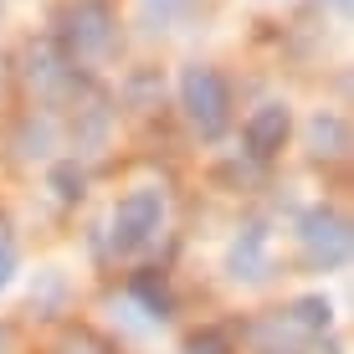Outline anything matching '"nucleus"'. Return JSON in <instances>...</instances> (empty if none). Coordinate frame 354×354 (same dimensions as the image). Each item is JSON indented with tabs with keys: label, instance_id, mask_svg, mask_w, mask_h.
<instances>
[{
	"label": "nucleus",
	"instance_id": "1",
	"mask_svg": "<svg viewBox=\"0 0 354 354\" xmlns=\"http://www.w3.org/2000/svg\"><path fill=\"white\" fill-rule=\"evenodd\" d=\"M108 41H113V10H108V0H77V6L62 10L67 62H88V57L108 52Z\"/></svg>",
	"mask_w": 354,
	"mask_h": 354
},
{
	"label": "nucleus",
	"instance_id": "2",
	"mask_svg": "<svg viewBox=\"0 0 354 354\" xmlns=\"http://www.w3.org/2000/svg\"><path fill=\"white\" fill-rule=\"evenodd\" d=\"M180 97H185V113H190V124L205 133V139H216V133L226 129V108H231V97H226V82H221V72L216 67H185V77H180Z\"/></svg>",
	"mask_w": 354,
	"mask_h": 354
},
{
	"label": "nucleus",
	"instance_id": "3",
	"mask_svg": "<svg viewBox=\"0 0 354 354\" xmlns=\"http://www.w3.org/2000/svg\"><path fill=\"white\" fill-rule=\"evenodd\" d=\"M165 221V195L160 190H133L118 201V211H113V247L118 252H139L144 241L160 231Z\"/></svg>",
	"mask_w": 354,
	"mask_h": 354
},
{
	"label": "nucleus",
	"instance_id": "4",
	"mask_svg": "<svg viewBox=\"0 0 354 354\" xmlns=\"http://www.w3.org/2000/svg\"><path fill=\"white\" fill-rule=\"evenodd\" d=\"M303 247H308L313 262L344 267L349 262V221L334 211H308L303 216Z\"/></svg>",
	"mask_w": 354,
	"mask_h": 354
},
{
	"label": "nucleus",
	"instance_id": "5",
	"mask_svg": "<svg viewBox=\"0 0 354 354\" xmlns=\"http://www.w3.org/2000/svg\"><path fill=\"white\" fill-rule=\"evenodd\" d=\"M288 108L283 103H262L257 113L247 118V149L257 154V160H272L277 149H283V139H288Z\"/></svg>",
	"mask_w": 354,
	"mask_h": 354
},
{
	"label": "nucleus",
	"instance_id": "6",
	"mask_svg": "<svg viewBox=\"0 0 354 354\" xmlns=\"http://www.w3.org/2000/svg\"><path fill=\"white\" fill-rule=\"evenodd\" d=\"M262 252H267V231L247 226V236H241L236 252H231V272L236 277H262Z\"/></svg>",
	"mask_w": 354,
	"mask_h": 354
},
{
	"label": "nucleus",
	"instance_id": "7",
	"mask_svg": "<svg viewBox=\"0 0 354 354\" xmlns=\"http://www.w3.org/2000/svg\"><path fill=\"white\" fill-rule=\"evenodd\" d=\"M308 133H313V154H344L349 149V129H344V118H334V113H319Z\"/></svg>",
	"mask_w": 354,
	"mask_h": 354
},
{
	"label": "nucleus",
	"instance_id": "8",
	"mask_svg": "<svg viewBox=\"0 0 354 354\" xmlns=\"http://www.w3.org/2000/svg\"><path fill=\"white\" fill-rule=\"evenodd\" d=\"M328 319H334L328 298H298V303L288 308V324L303 328V334H313V328H328Z\"/></svg>",
	"mask_w": 354,
	"mask_h": 354
},
{
	"label": "nucleus",
	"instance_id": "9",
	"mask_svg": "<svg viewBox=\"0 0 354 354\" xmlns=\"http://www.w3.org/2000/svg\"><path fill=\"white\" fill-rule=\"evenodd\" d=\"M133 292H139V298H144V303H149V308H154V313H160V319H165V313H169V292H165V283H160V277H154V272H144V277H139V283H133Z\"/></svg>",
	"mask_w": 354,
	"mask_h": 354
},
{
	"label": "nucleus",
	"instance_id": "10",
	"mask_svg": "<svg viewBox=\"0 0 354 354\" xmlns=\"http://www.w3.org/2000/svg\"><path fill=\"white\" fill-rule=\"evenodd\" d=\"M52 185H57L62 201H77V195H82V175H77L72 165H62V169H52Z\"/></svg>",
	"mask_w": 354,
	"mask_h": 354
},
{
	"label": "nucleus",
	"instance_id": "11",
	"mask_svg": "<svg viewBox=\"0 0 354 354\" xmlns=\"http://www.w3.org/2000/svg\"><path fill=\"white\" fill-rule=\"evenodd\" d=\"M31 82H57V57L52 52H31Z\"/></svg>",
	"mask_w": 354,
	"mask_h": 354
},
{
	"label": "nucleus",
	"instance_id": "12",
	"mask_svg": "<svg viewBox=\"0 0 354 354\" xmlns=\"http://www.w3.org/2000/svg\"><path fill=\"white\" fill-rule=\"evenodd\" d=\"M62 354H108L103 344H97V339L93 334H72L67 339V344H62Z\"/></svg>",
	"mask_w": 354,
	"mask_h": 354
},
{
	"label": "nucleus",
	"instance_id": "13",
	"mask_svg": "<svg viewBox=\"0 0 354 354\" xmlns=\"http://www.w3.org/2000/svg\"><path fill=\"white\" fill-rule=\"evenodd\" d=\"M226 344H221V334H195L190 339V354H221Z\"/></svg>",
	"mask_w": 354,
	"mask_h": 354
},
{
	"label": "nucleus",
	"instance_id": "14",
	"mask_svg": "<svg viewBox=\"0 0 354 354\" xmlns=\"http://www.w3.org/2000/svg\"><path fill=\"white\" fill-rule=\"evenodd\" d=\"M10 272H16V252H10V241H0V288L10 283Z\"/></svg>",
	"mask_w": 354,
	"mask_h": 354
}]
</instances>
